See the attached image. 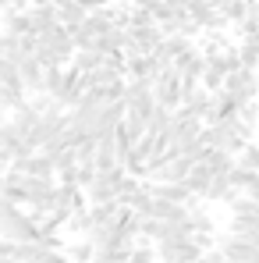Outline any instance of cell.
<instances>
[{"mask_svg":"<svg viewBox=\"0 0 259 263\" xmlns=\"http://www.w3.org/2000/svg\"><path fill=\"white\" fill-rule=\"evenodd\" d=\"M192 167H195V160H192L188 153H177V157H171V160L153 175V181H185V178L192 175Z\"/></svg>","mask_w":259,"mask_h":263,"instance_id":"1","label":"cell"},{"mask_svg":"<svg viewBox=\"0 0 259 263\" xmlns=\"http://www.w3.org/2000/svg\"><path fill=\"white\" fill-rule=\"evenodd\" d=\"M18 68H22V82H25V89H29V96H32V92H43L46 68L39 64V57H36V53L22 57V61H18Z\"/></svg>","mask_w":259,"mask_h":263,"instance_id":"2","label":"cell"},{"mask_svg":"<svg viewBox=\"0 0 259 263\" xmlns=\"http://www.w3.org/2000/svg\"><path fill=\"white\" fill-rule=\"evenodd\" d=\"M99 171H114L121 164V153H117V139L114 135H103L99 139V149H96V160H92Z\"/></svg>","mask_w":259,"mask_h":263,"instance_id":"3","label":"cell"},{"mask_svg":"<svg viewBox=\"0 0 259 263\" xmlns=\"http://www.w3.org/2000/svg\"><path fill=\"white\" fill-rule=\"evenodd\" d=\"M29 14H32V29H36V32H46V29H53V25L61 22V18H57V4H50V0H46V4H32Z\"/></svg>","mask_w":259,"mask_h":263,"instance_id":"4","label":"cell"},{"mask_svg":"<svg viewBox=\"0 0 259 263\" xmlns=\"http://www.w3.org/2000/svg\"><path fill=\"white\" fill-rule=\"evenodd\" d=\"M213 175H216L213 167H210L206 160H199V164L192 167V175L185 178V181H188V189H192V192L203 199V196H206V189H210V181H213Z\"/></svg>","mask_w":259,"mask_h":263,"instance_id":"5","label":"cell"},{"mask_svg":"<svg viewBox=\"0 0 259 263\" xmlns=\"http://www.w3.org/2000/svg\"><path fill=\"white\" fill-rule=\"evenodd\" d=\"M103 64H107V53H99V50H75V57H71V68L82 71V75L103 68Z\"/></svg>","mask_w":259,"mask_h":263,"instance_id":"6","label":"cell"},{"mask_svg":"<svg viewBox=\"0 0 259 263\" xmlns=\"http://www.w3.org/2000/svg\"><path fill=\"white\" fill-rule=\"evenodd\" d=\"M64 253H68V260H71V263L96 260V246H92V238H75V242H68V246H64Z\"/></svg>","mask_w":259,"mask_h":263,"instance_id":"7","label":"cell"},{"mask_svg":"<svg viewBox=\"0 0 259 263\" xmlns=\"http://www.w3.org/2000/svg\"><path fill=\"white\" fill-rule=\"evenodd\" d=\"M29 103V89H14V86H0V107L4 110H22Z\"/></svg>","mask_w":259,"mask_h":263,"instance_id":"8","label":"cell"},{"mask_svg":"<svg viewBox=\"0 0 259 263\" xmlns=\"http://www.w3.org/2000/svg\"><path fill=\"white\" fill-rule=\"evenodd\" d=\"M160 107V100H156V89L153 92H142V96H131L128 100V110L131 114H138V118H153V110Z\"/></svg>","mask_w":259,"mask_h":263,"instance_id":"9","label":"cell"},{"mask_svg":"<svg viewBox=\"0 0 259 263\" xmlns=\"http://www.w3.org/2000/svg\"><path fill=\"white\" fill-rule=\"evenodd\" d=\"M57 18H61V25H68V29H71V25H82V22H86L89 11L82 7V4H78V0H71V4L57 7Z\"/></svg>","mask_w":259,"mask_h":263,"instance_id":"10","label":"cell"},{"mask_svg":"<svg viewBox=\"0 0 259 263\" xmlns=\"http://www.w3.org/2000/svg\"><path fill=\"white\" fill-rule=\"evenodd\" d=\"M0 86L25 89V82H22V68H18V61H11V57H0Z\"/></svg>","mask_w":259,"mask_h":263,"instance_id":"11","label":"cell"},{"mask_svg":"<svg viewBox=\"0 0 259 263\" xmlns=\"http://www.w3.org/2000/svg\"><path fill=\"white\" fill-rule=\"evenodd\" d=\"M0 57H11V61H22L25 50H22V36L18 32H0Z\"/></svg>","mask_w":259,"mask_h":263,"instance_id":"12","label":"cell"},{"mask_svg":"<svg viewBox=\"0 0 259 263\" xmlns=\"http://www.w3.org/2000/svg\"><path fill=\"white\" fill-rule=\"evenodd\" d=\"M125 25L128 29H142V25H156V14L149 11V7H128V18H125Z\"/></svg>","mask_w":259,"mask_h":263,"instance_id":"13","label":"cell"},{"mask_svg":"<svg viewBox=\"0 0 259 263\" xmlns=\"http://www.w3.org/2000/svg\"><path fill=\"white\" fill-rule=\"evenodd\" d=\"M238 164L249 167V171H259V142H249V146L238 153Z\"/></svg>","mask_w":259,"mask_h":263,"instance_id":"14","label":"cell"},{"mask_svg":"<svg viewBox=\"0 0 259 263\" xmlns=\"http://www.w3.org/2000/svg\"><path fill=\"white\" fill-rule=\"evenodd\" d=\"M78 4L86 7L89 14H92V11H107V7H110V0H78Z\"/></svg>","mask_w":259,"mask_h":263,"instance_id":"15","label":"cell"},{"mask_svg":"<svg viewBox=\"0 0 259 263\" xmlns=\"http://www.w3.org/2000/svg\"><path fill=\"white\" fill-rule=\"evenodd\" d=\"M131 4H135V7H149V11H153V7H156L160 0H131Z\"/></svg>","mask_w":259,"mask_h":263,"instance_id":"16","label":"cell"},{"mask_svg":"<svg viewBox=\"0 0 259 263\" xmlns=\"http://www.w3.org/2000/svg\"><path fill=\"white\" fill-rule=\"evenodd\" d=\"M89 263H103V256H96V260H89Z\"/></svg>","mask_w":259,"mask_h":263,"instance_id":"17","label":"cell"},{"mask_svg":"<svg viewBox=\"0 0 259 263\" xmlns=\"http://www.w3.org/2000/svg\"><path fill=\"white\" fill-rule=\"evenodd\" d=\"M0 32H4V18H0Z\"/></svg>","mask_w":259,"mask_h":263,"instance_id":"18","label":"cell"},{"mask_svg":"<svg viewBox=\"0 0 259 263\" xmlns=\"http://www.w3.org/2000/svg\"><path fill=\"white\" fill-rule=\"evenodd\" d=\"M156 263H167V260H156Z\"/></svg>","mask_w":259,"mask_h":263,"instance_id":"19","label":"cell"}]
</instances>
